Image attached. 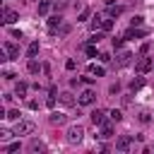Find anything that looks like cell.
<instances>
[{"mask_svg": "<svg viewBox=\"0 0 154 154\" xmlns=\"http://www.w3.org/2000/svg\"><path fill=\"white\" fill-rule=\"evenodd\" d=\"M34 130H36V125H34L31 120H17V123H14L12 135H31Z\"/></svg>", "mask_w": 154, "mask_h": 154, "instance_id": "6da1fadb", "label": "cell"}, {"mask_svg": "<svg viewBox=\"0 0 154 154\" xmlns=\"http://www.w3.org/2000/svg\"><path fill=\"white\" fill-rule=\"evenodd\" d=\"M82 137H84V128H82V125H72V128L67 130V142H70V144L82 142Z\"/></svg>", "mask_w": 154, "mask_h": 154, "instance_id": "7a4b0ae2", "label": "cell"}, {"mask_svg": "<svg viewBox=\"0 0 154 154\" xmlns=\"http://www.w3.org/2000/svg\"><path fill=\"white\" fill-rule=\"evenodd\" d=\"M154 67V58H140L137 63H135V70H137V75H144V72H149Z\"/></svg>", "mask_w": 154, "mask_h": 154, "instance_id": "3957f363", "label": "cell"}, {"mask_svg": "<svg viewBox=\"0 0 154 154\" xmlns=\"http://www.w3.org/2000/svg\"><path fill=\"white\" fill-rule=\"evenodd\" d=\"M48 29H51V31L60 29V34H65V31H67V26H63V19H60V14H53V17L48 19Z\"/></svg>", "mask_w": 154, "mask_h": 154, "instance_id": "277c9868", "label": "cell"}, {"mask_svg": "<svg viewBox=\"0 0 154 154\" xmlns=\"http://www.w3.org/2000/svg\"><path fill=\"white\" fill-rule=\"evenodd\" d=\"M5 53H7L10 60H17V58H19V46L12 43V41H5Z\"/></svg>", "mask_w": 154, "mask_h": 154, "instance_id": "5b68a950", "label": "cell"}, {"mask_svg": "<svg viewBox=\"0 0 154 154\" xmlns=\"http://www.w3.org/2000/svg\"><path fill=\"white\" fill-rule=\"evenodd\" d=\"M130 144H132V137H130V135H123V137L116 140V149H118V152H128Z\"/></svg>", "mask_w": 154, "mask_h": 154, "instance_id": "8992f818", "label": "cell"}, {"mask_svg": "<svg viewBox=\"0 0 154 154\" xmlns=\"http://www.w3.org/2000/svg\"><path fill=\"white\" fill-rule=\"evenodd\" d=\"M130 58H132L130 51H120V53L116 55V65H118V67H125V65H130Z\"/></svg>", "mask_w": 154, "mask_h": 154, "instance_id": "52a82bcc", "label": "cell"}, {"mask_svg": "<svg viewBox=\"0 0 154 154\" xmlns=\"http://www.w3.org/2000/svg\"><path fill=\"white\" fill-rule=\"evenodd\" d=\"M89 118H91L94 125H103V123H106V113H103L101 108H94V111L89 113Z\"/></svg>", "mask_w": 154, "mask_h": 154, "instance_id": "ba28073f", "label": "cell"}, {"mask_svg": "<svg viewBox=\"0 0 154 154\" xmlns=\"http://www.w3.org/2000/svg\"><path fill=\"white\" fill-rule=\"evenodd\" d=\"M94 99H96V94H94L91 89H84V91L79 94V103H82V106H89V103H94Z\"/></svg>", "mask_w": 154, "mask_h": 154, "instance_id": "9c48e42d", "label": "cell"}, {"mask_svg": "<svg viewBox=\"0 0 154 154\" xmlns=\"http://www.w3.org/2000/svg\"><path fill=\"white\" fill-rule=\"evenodd\" d=\"M142 36H147V29H135V26H130L123 38H142Z\"/></svg>", "mask_w": 154, "mask_h": 154, "instance_id": "30bf717a", "label": "cell"}, {"mask_svg": "<svg viewBox=\"0 0 154 154\" xmlns=\"http://www.w3.org/2000/svg\"><path fill=\"white\" fill-rule=\"evenodd\" d=\"M17 19H19V14H17L14 10H5V12H2V22H5V24H14Z\"/></svg>", "mask_w": 154, "mask_h": 154, "instance_id": "8fae6325", "label": "cell"}, {"mask_svg": "<svg viewBox=\"0 0 154 154\" xmlns=\"http://www.w3.org/2000/svg\"><path fill=\"white\" fill-rule=\"evenodd\" d=\"M48 120H51L53 125H63V123L67 120V116H65V113H58V111H53V113L48 116Z\"/></svg>", "mask_w": 154, "mask_h": 154, "instance_id": "7c38bea8", "label": "cell"}, {"mask_svg": "<svg viewBox=\"0 0 154 154\" xmlns=\"http://www.w3.org/2000/svg\"><path fill=\"white\" fill-rule=\"evenodd\" d=\"M29 152H31V154H36V152H46V144H43L41 140H31V142H29Z\"/></svg>", "mask_w": 154, "mask_h": 154, "instance_id": "4fadbf2b", "label": "cell"}, {"mask_svg": "<svg viewBox=\"0 0 154 154\" xmlns=\"http://www.w3.org/2000/svg\"><path fill=\"white\" fill-rule=\"evenodd\" d=\"M101 140H108V137H113V125L111 123H103L101 125V135H99Z\"/></svg>", "mask_w": 154, "mask_h": 154, "instance_id": "5bb4252c", "label": "cell"}, {"mask_svg": "<svg viewBox=\"0 0 154 154\" xmlns=\"http://www.w3.org/2000/svg\"><path fill=\"white\" fill-rule=\"evenodd\" d=\"M26 89H29L26 82H17L14 84V96H26Z\"/></svg>", "mask_w": 154, "mask_h": 154, "instance_id": "9a60e30c", "label": "cell"}, {"mask_svg": "<svg viewBox=\"0 0 154 154\" xmlns=\"http://www.w3.org/2000/svg\"><path fill=\"white\" fill-rule=\"evenodd\" d=\"M53 7V0H41L38 2V14L43 17V14H48V10Z\"/></svg>", "mask_w": 154, "mask_h": 154, "instance_id": "2e32d148", "label": "cell"}, {"mask_svg": "<svg viewBox=\"0 0 154 154\" xmlns=\"http://www.w3.org/2000/svg\"><path fill=\"white\" fill-rule=\"evenodd\" d=\"M26 70H29L31 75H38V70H43V67H41V65H38L34 58H29V63H26Z\"/></svg>", "mask_w": 154, "mask_h": 154, "instance_id": "e0dca14e", "label": "cell"}, {"mask_svg": "<svg viewBox=\"0 0 154 154\" xmlns=\"http://www.w3.org/2000/svg\"><path fill=\"white\" fill-rule=\"evenodd\" d=\"M60 103H65V106H72V103H75L72 94H70V91H63V94H60Z\"/></svg>", "mask_w": 154, "mask_h": 154, "instance_id": "ac0fdd59", "label": "cell"}, {"mask_svg": "<svg viewBox=\"0 0 154 154\" xmlns=\"http://www.w3.org/2000/svg\"><path fill=\"white\" fill-rule=\"evenodd\" d=\"M108 14H111V17H120V14H123V7H120V5H108Z\"/></svg>", "mask_w": 154, "mask_h": 154, "instance_id": "d6986e66", "label": "cell"}, {"mask_svg": "<svg viewBox=\"0 0 154 154\" xmlns=\"http://www.w3.org/2000/svg\"><path fill=\"white\" fill-rule=\"evenodd\" d=\"M36 53H38V41H31V43H29V48H26V55H29V58H34Z\"/></svg>", "mask_w": 154, "mask_h": 154, "instance_id": "ffe728a7", "label": "cell"}, {"mask_svg": "<svg viewBox=\"0 0 154 154\" xmlns=\"http://www.w3.org/2000/svg\"><path fill=\"white\" fill-rule=\"evenodd\" d=\"M67 5H70V0H53V7H55V12H63Z\"/></svg>", "mask_w": 154, "mask_h": 154, "instance_id": "44dd1931", "label": "cell"}, {"mask_svg": "<svg viewBox=\"0 0 154 154\" xmlns=\"http://www.w3.org/2000/svg\"><path fill=\"white\" fill-rule=\"evenodd\" d=\"M89 72L96 77H103V67H99V65H89Z\"/></svg>", "mask_w": 154, "mask_h": 154, "instance_id": "7402d4cb", "label": "cell"}, {"mask_svg": "<svg viewBox=\"0 0 154 154\" xmlns=\"http://www.w3.org/2000/svg\"><path fill=\"white\" fill-rule=\"evenodd\" d=\"M5 118H7V120H19V111H17V108H10Z\"/></svg>", "mask_w": 154, "mask_h": 154, "instance_id": "603a6c76", "label": "cell"}, {"mask_svg": "<svg viewBox=\"0 0 154 154\" xmlns=\"http://www.w3.org/2000/svg\"><path fill=\"white\" fill-rule=\"evenodd\" d=\"M101 29H103V31H111V29H113V19H103V22H101Z\"/></svg>", "mask_w": 154, "mask_h": 154, "instance_id": "cb8c5ba5", "label": "cell"}, {"mask_svg": "<svg viewBox=\"0 0 154 154\" xmlns=\"http://www.w3.org/2000/svg\"><path fill=\"white\" fill-rule=\"evenodd\" d=\"M84 51H87V55H89V58H96V48H94V43H89Z\"/></svg>", "mask_w": 154, "mask_h": 154, "instance_id": "d4e9b609", "label": "cell"}, {"mask_svg": "<svg viewBox=\"0 0 154 154\" xmlns=\"http://www.w3.org/2000/svg\"><path fill=\"white\" fill-rule=\"evenodd\" d=\"M5 152H7V154H12V152H19V142H14V144H7V147H5Z\"/></svg>", "mask_w": 154, "mask_h": 154, "instance_id": "484cf974", "label": "cell"}, {"mask_svg": "<svg viewBox=\"0 0 154 154\" xmlns=\"http://www.w3.org/2000/svg\"><path fill=\"white\" fill-rule=\"evenodd\" d=\"M46 106H48V108H53V106H55V94H48V99H46Z\"/></svg>", "mask_w": 154, "mask_h": 154, "instance_id": "4316f807", "label": "cell"}, {"mask_svg": "<svg viewBox=\"0 0 154 154\" xmlns=\"http://www.w3.org/2000/svg\"><path fill=\"white\" fill-rule=\"evenodd\" d=\"M108 116H111V120H116V123H118V120L123 118V113H120V111H111Z\"/></svg>", "mask_w": 154, "mask_h": 154, "instance_id": "83f0119b", "label": "cell"}, {"mask_svg": "<svg viewBox=\"0 0 154 154\" xmlns=\"http://www.w3.org/2000/svg\"><path fill=\"white\" fill-rule=\"evenodd\" d=\"M101 38H103V31H99V34H96V31H94V36H91V43H99V41H101Z\"/></svg>", "mask_w": 154, "mask_h": 154, "instance_id": "f1b7e54d", "label": "cell"}, {"mask_svg": "<svg viewBox=\"0 0 154 154\" xmlns=\"http://www.w3.org/2000/svg\"><path fill=\"white\" fill-rule=\"evenodd\" d=\"M101 22H103V19H101V17H94V22H91V29H94V31H96V26H101Z\"/></svg>", "mask_w": 154, "mask_h": 154, "instance_id": "f546056e", "label": "cell"}, {"mask_svg": "<svg viewBox=\"0 0 154 154\" xmlns=\"http://www.w3.org/2000/svg\"><path fill=\"white\" fill-rule=\"evenodd\" d=\"M142 84H144V79H142V77H140V79H135V82H132V89H140V87H142Z\"/></svg>", "mask_w": 154, "mask_h": 154, "instance_id": "4dcf8cb0", "label": "cell"}, {"mask_svg": "<svg viewBox=\"0 0 154 154\" xmlns=\"http://www.w3.org/2000/svg\"><path fill=\"white\" fill-rule=\"evenodd\" d=\"M75 65H77V63H75V60H72V58H70V60H67V63H65V67H67V70H75Z\"/></svg>", "mask_w": 154, "mask_h": 154, "instance_id": "1f68e13d", "label": "cell"}, {"mask_svg": "<svg viewBox=\"0 0 154 154\" xmlns=\"http://www.w3.org/2000/svg\"><path fill=\"white\" fill-rule=\"evenodd\" d=\"M140 123H149V113H140Z\"/></svg>", "mask_w": 154, "mask_h": 154, "instance_id": "d6a6232c", "label": "cell"}, {"mask_svg": "<svg viewBox=\"0 0 154 154\" xmlns=\"http://www.w3.org/2000/svg\"><path fill=\"white\" fill-rule=\"evenodd\" d=\"M87 17H89V10H82V14H79V22H84Z\"/></svg>", "mask_w": 154, "mask_h": 154, "instance_id": "836d02e7", "label": "cell"}, {"mask_svg": "<svg viewBox=\"0 0 154 154\" xmlns=\"http://www.w3.org/2000/svg\"><path fill=\"white\" fill-rule=\"evenodd\" d=\"M99 58H101V63H108V60H111V55H108V53H101Z\"/></svg>", "mask_w": 154, "mask_h": 154, "instance_id": "e575fe53", "label": "cell"}, {"mask_svg": "<svg viewBox=\"0 0 154 154\" xmlns=\"http://www.w3.org/2000/svg\"><path fill=\"white\" fill-rule=\"evenodd\" d=\"M152 70H154V67H152Z\"/></svg>", "mask_w": 154, "mask_h": 154, "instance_id": "d590c367", "label": "cell"}]
</instances>
